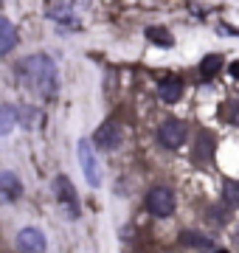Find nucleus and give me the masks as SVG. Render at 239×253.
Returning a JSON list of instances; mask_svg holds the SVG:
<instances>
[{"label":"nucleus","instance_id":"obj_5","mask_svg":"<svg viewBox=\"0 0 239 253\" xmlns=\"http://www.w3.org/2000/svg\"><path fill=\"white\" fill-rule=\"evenodd\" d=\"M79 163H82L87 183H90V186H99V183H101L99 161H96V155H93V149H90V144H87V141H79Z\"/></svg>","mask_w":239,"mask_h":253},{"label":"nucleus","instance_id":"obj_7","mask_svg":"<svg viewBox=\"0 0 239 253\" xmlns=\"http://www.w3.org/2000/svg\"><path fill=\"white\" fill-rule=\"evenodd\" d=\"M17 248L23 253H42L45 251V236L37 228H23L17 234Z\"/></svg>","mask_w":239,"mask_h":253},{"label":"nucleus","instance_id":"obj_14","mask_svg":"<svg viewBox=\"0 0 239 253\" xmlns=\"http://www.w3.org/2000/svg\"><path fill=\"white\" fill-rule=\"evenodd\" d=\"M147 37L152 40V42H158V45H163V48L172 45V37H169L166 28H147Z\"/></svg>","mask_w":239,"mask_h":253},{"label":"nucleus","instance_id":"obj_2","mask_svg":"<svg viewBox=\"0 0 239 253\" xmlns=\"http://www.w3.org/2000/svg\"><path fill=\"white\" fill-rule=\"evenodd\" d=\"M147 208H149V214H155V217H169L175 211V194H172V189L155 186L147 194Z\"/></svg>","mask_w":239,"mask_h":253},{"label":"nucleus","instance_id":"obj_4","mask_svg":"<svg viewBox=\"0 0 239 253\" xmlns=\"http://www.w3.org/2000/svg\"><path fill=\"white\" fill-rule=\"evenodd\" d=\"M158 141L166 146V149H180V144L186 141V124L177 121V118H169L160 124L158 129Z\"/></svg>","mask_w":239,"mask_h":253},{"label":"nucleus","instance_id":"obj_13","mask_svg":"<svg viewBox=\"0 0 239 253\" xmlns=\"http://www.w3.org/2000/svg\"><path fill=\"white\" fill-rule=\"evenodd\" d=\"M220 68H222V59H220V56H214V54H211V56H205V59L200 62V73L205 76V79H211L214 73L220 71Z\"/></svg>","mask_w":239,"mask_h":253},{"label":"nucleus","instance_id":"obj_1","mask_svg":"<svg viewBox=\"0 0 239 253\" xmlns=\"http://www.w3.org/2000/svg\"><path fill=\"white\" fill-rule=\"evenodd\" d=\"M17 73H20V79L26 82L28 90H34L42 99L56 93V68L51 62V56H42V54L28 56L26 62L17 68Z\"/></svg>","mask_w":239,"mask_h":253},{"label":"nucleus","instance_id":"obj_12","mask_svg":"<svg viewBox=\"0 0 239 253\" xmlns=\"http://www.w3.org/2000/svg\"><path fill=\"white\" fill-rule=\"evenodd\" d=\"M14 124H17V113H14V107H0V135H9L11 129H14Z\"/></svg>","mask_w":239,"mask_h":253},{"label":"nucleus","instance_id":"obj_3","mask_svg":"<svg viewBox=\"0 0 239 253\" xmlns=\"http://www.w3.org/2000/svg\"><path fill=\"white\" fill-rule=\"evenodd\" d=\"M54 191H56V200H59V206L68 211V219H79V203H76V189L74 183L68 180L65 174H59L54 180Z\"/></svg>","mask_w":239,"mask_h":253},{"label":"nucleus","instance_id":"obj_10","mask_svg":"<svg viewBox=\"0 0 239 253\" xmlns=\"http://www.w3.org/2000/svg\"><path fill=\"white\" fill-rule=\"evenodd\" d=\"M17 45V31L6 17H0V54H9Z\"/></svg>","mask_w":239,"mask_h":253},{"label":"nucleus","instance_id":"obj_17","mask_svg":"<svg viewBox=\"0 0 239 253\" xmlns=\"http://www.w3.org/2000/svg\"><path fill=\"white\" fill-rule=\"evenodd\" d=\"M231 73H234V76L239 79V62H234V65H231Z\"/></svg>","mask_w":239,"mask_h":253},{"label":"nucleus","instance_id":"obj_8","mask_svg":"<svg viewBox=\"0 0 239 253\" xmlns=\"http://www.w3.org/2000/svg\"><path fill=\"white\" fill-rule=\"evenodd\" d=\"M158 96H160L166 104L180 101V96H183V82L177 79V76H166V79L158 84Z\"/></svg>","mask_w":239,"mask_h":253},{"label":"nucleus","instance_id":"obj_6","mask_svg":"<svg viewBox=\"0 0 239 253\" xmlns=\"http://www.w3.org/2000/svg\"><path fill=\"white\" fill-rule=\"evenodd\" d=\"M93 141H96V146H99V149H107V152L119 149V144H121V129H119V124H113V121L101 124L99 129H96Z\"/></svg>","mask_w":239,"mask_h":253},{"label":"nucleus","instance_id":"obj_16","mask_svg":"<svg viewBox=\"0 0 239 253\" xmlns=\"http://www.w3.org/2000/svg\"><path fill=\"white\" fill-rule=\"evenodd\" d=\"M222 118H228V121L239 124V101H228V104L222 107Z\"/></svg>","mask_w":239,"mask_h":253},{"label":"nucleus","instance_id":"obj_9","mask_svg":"<svg viewBox=\"0 0 239 253\" xmlns=\"http://www.w3.org/2000/svg\"><path fill=\"white\" fill-rule=\"evenodd\" d=\"M0 194H6L9 200H17L23 194V183L14 172H0Z\"/></svg>","mask_w":239,"mask_h":253},{"label":"nucleus","instance_id":"obj_11","mask_svg":"<svg viewBox=\"0 0 239 253\" xmlns=\"http://www.w3.org/2000/svg\"><path fill=\"white\" fill-rule=\"evenodd\" d=\"M45 14L51 20H56V23H74V9L68 3H48Z\"/></svg>","mask_w":239,"mask_h":253},{"label":"nucleus","instance_id":"obj_15","mask_svg":"<svg viewBox=\"0 0 239 253\" xmlns=\"http://www.w3.org/2000/svg\"><path fill=\"white\" fill-rule=\"evenodd\" d=\"M186 245H194V248H202V251H214V245L205 239V236H197V234H186L183 236Z\"/></svg>","mask_w":239,"mask_h":253}]
</instances>
